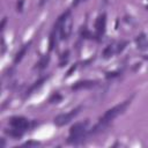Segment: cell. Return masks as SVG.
Returning a JSON list of instances; mask_svg holds the SVG:
<instances>
[{
	"label": "cell",
	"mask_w": 148,
	"mask_h": 148,
	"mask_svg": "<svg viewBox=\"0 0 148 148\" xmlns=\"http://www.w3.org/2000/svg\"><path fill=\"white\" fill-rule=\"evenodd\" d=\"M119 74H120L119 71H116V72H109V73L105 74V77H106V79H113V77L118 76Z\"/></svg>",
	"instance_id": "16"
},
{
	"label": "cell",
	"mask_w": 148,
	"mask_h": 148,
	"mask_svg": "<svg viewBox=\"0 0 148 148\" xmlns=\"http://www.w3.org/2000/svg\"><path fill=\"white\" fill-rule=\"evenodd\" d=\"M76 67H77V65H76V64H74V65H72V66H71V68H69V69L67 71V73H66V77H68V76H71V75H72V73H73V72H74V71L76 69Z\"/></svg>",
	"instance_id": "19"
},
{
	"label": "cell",
	"mask_w": 148,
	"mask_h": 148,
	"mask_svg": "<svg viewBox=\"0 0 148 148\" xmlns=\"http://www.w3.org/2000/svg\"><path fill=\"white\" fill-rule=\"evenodd\" d=\"M104 1H106V0H104Z\"/></svg>",
	"instance_id": "26"
},
{
	"label": "cell",
	"mask_w": 148,
	"mask_h": 148,
	"mask_svg": "<svg viewBox=\"0 0 148 148\" xmlns=\"http://www.w3.org/2000/svg\"><path fill=\"white\" fill-rule=\"evenodd\" d=\"M23 132H24V131H21V130L14 128V127H13L12 130H5V133H6L7 135L14 138V139H18V138H21V136L23 135Z\"/></svg>",
	"instance_id": "10"
},
{
	"label": "cell",
	"mask_w": 148,
	"mask_h": 148,
	"mask_svg": "<svg viewBox=\"0 0 148 148\" xmlns=\"http://www.w3.org/2000/svg\"><path fill=\"white\" fill-rule=\"evenodd\" d=\"M136 40V44L139 45L140 49H143L145 46H147V40H146V35L145 34H141L140 36H138V38L135 39Z\"/></svg>",
	"instance_id": "13"
},
{
	"label": "cell",
	"mask_w": 148,
	"mask_h": 148,
	"mask_svg": "<svg viewBox=\"0 0 148 148\" xmlns=\"http://www.w3.org/2000/svg\"><path fill=\"white\" fill-rule=\"evenodd\" d=\"M126 45H127V42H121V43H119V44H118V47H117V50H116V52H117V53H120V52L125 49Z\"/></svg>",
	"instance_id": "18"
},
{
	"label": "cell",
	"mask_w": 148,
	"mask_h": 148,
	"mask_svg": "<svg viewBox=\"0 0 148 148\" xmlns=\"http://www.w3.org/2000/svg\"><path fill=\"white\" fill-rule=\"evenodd\" d=\"M46 2H47V0H40L38 5H39V7H43V6H44V5L46 3Z\"/></svg>",
	"instance_id": "23"
},
{
	"label": "cell",
	"mask_w": 148,
	"mask_h": 148,
	"mask_svg": "<svg viewBox=\"0 0 148 148\" xmlns=\"http://www.w3.org/2000/svg\"><path fill=\"white\" fill-rule=\"evenodd\" d=\"M81 110H82V106H81V105H79L77 108H75V109L71 110L69 112L60 113V114L56 116V117H54V119H53V121H54V124H56L57 126H64V125L68 124L73 118H75V117L80 113V111H81Z\"/></svg>",
	"instance_id": "2"
},
{
	"label": "cell",
	"mask_w": 148,
	"mask_h": 148,
	"mask_svg": "<svg viewBox=\"0 0 148 148\" xmlns=\"http://www.w3.org/2000/svg\"><path fill=\"white\" fill-rule=\"evenodd\" d=\"M105 25H106V14L103 13L101 14L97 20H96V24H95V28H96V39L99 40L101 37L104 35L105 32Z\"/></svg>",
	"instance_id": "4"
},
{
	"label": "cell",
	"mask_w": 148,
	"mask_h": 148,
	"mask_svg": "<svg viewBox=\"0 0 148 148\" xmlns=\"http://www.w3.org/2000/svg\"><path fill=\"white\" fill-rule=\"evenodd\" d=\"M130 104H131V99H126V101H124V102H121V103L112 106L111 109H109V110L105 111V113L98 119V123H101L104 126H108L114 118H117L119 114L124 113V111L127 109V106Z\"/></svg>",
	"instance_id": "1"
},
{
	"label": "cell",
	"mask_w": 148,
	"mask_h": 148,
	"mask_svg": "<svg viewBox=\"0 0 148 148\" xmlns=\"http://www.w3.org/2000/svg\"><path fill=\"white\" fill-rule=\"evenodd\" d=\"M39 145V142H37V141H28V142H25L23 146H25V147H31V146H38Z\"/></svg>",
	"instance_id": "20"
},
{
	"label": "cell",
	"mask_w": 148,
	"mask_h": 148,
	"mask_svg": "<svg viewBox=\"0 0 148 148\" xmlns=\"http://www.w3.org/2000/svg\"><path fill=\"white\" fill-rule=\"evenodd\" d=\"M30 45H31V40L30 42H28V43H25L18 51H17V53L15 54V58H14V64H18L22 59H23V57L25 56V53L28 52V50H29V47H30Z\"/></svg>",
	"instance_id": "8"
},
{
	"label": "cell",
	"mask_w": 148,
	"mask_h": 148,
	"mask_svg": "<svg viewBox=\"0 0 148 148\" xmlns=\"http://www.w3.org/2000/svg\"><path fill=\"white\" fill-rule=\"evenodd\" d=\"M61 99H62V96H61L59 92H54V94L49 98V102H50V103H59Z\"/></svg>",
	"instance_id": "15"
},
{
	"label": "cell",
	"mask_w": 148,
	"mask_h": 148,
	"mask_svg": "<svg viewBox=\"0 0 148 148\" xmlns=\"http://www.w3.org/2000/svg\"><path fill=\"white\" fill-rule=\"evenodd\" d=\"M56 32H57V30L53 29L52 32H51V35H50V39H49V51H52V50L54 49V46H56Z\"/></svg>",
	"instance_id": "12"
},
{
	"label": "cell",
	"mask_w": 148,
	"mask_h": 148,
	"mask_svg": "<svg viewBox=\"0 0 148 148\" xmlns=\"http://www.w3.org/2000/svg\"><path fill=\"white\" fill-rule=\"evenodd\" d=\"M3 146H5V140L1 139V146H0V147H3Z\"/></svg>",
	"instance_id": "24"
},
{
	"label": "cell",
	"mask_w": 148,
	"mask_h": 148,
	"mask_svg": "<svg viewBox=\"0 0 148 148\" xmlns=\"http://www.w3.org/2000/svg\"><path fill=\"white\" fill-rule=\"evenodd\" d=\"M98 84V81L96 80H81V81H77L75 82L73 86H72V90H81V89H90L95 86Z\"/></svg>",
	"instance_id": "6"
},
{
	"label": "cell",
	"mask_w": 148,
	"mask_h": 148,
	"mask_svg": "<svg viewBox=\"0 0 148 148\" xmlns=\"http://www.w3.org/2000/svg\"><path fill=\"white\" fill-rule=\"evenodd\" d=\"M6 22H7V17L2 18V22H1V30H3V28H5V24H6Z\"/></svg>",
	"instance_id": "21"
},
{
	"label": "cell",
	"mask_w": 148,
	"mask_h": 148,
	"mask_svg": "<svg viewBox=\"0 0 148 148\" xmlns=\"http://www.w3.org/2000/svg\"><path fill=\"white\" fill-rule=\"evenodd\" d=\"M72 27H73V20L71 17V15L59 25V31H60V38L62 40L68 39V37L72 34Z\"/></svg>",
	"instance_id": "3"
},
{
	"label": "cell",
	"mask_w": 148,
	"mask_h": 148,
	"mask_svg": "<svg viewBox=\"0 0 148 148\" xmlns=\"http://www.w3.org/2000/svg\"><path fill=\"white\" fill-rule=\"evenodd\" d=\"M80 35H81V37L83 38V39H91V38H95L94 37V35L86 28V27H83V29L81 30V32H80Z\"/></svg>",
	"instance_id": "14"
},
{
	"label": "cell",
	"mask_w": 148,
	"mask_h": 148,
	"mask_svg": "<svg viewBox=\"0 0 148 148\" xmlns=\"http://www.w3.org/2000/svg\"><path fill=\"white\" fill-rule=\"evenodd\" d=\"M82 1H86V0H82Z\"/></svg>",
	"instance_id": "25"
},
{
	"label": "cell",
	"mask_w": 148,
	"mask_h": 148,
	"mask_svg": "<svg viewBox=\"0 0 148 148\" xmlns=\"http://www.w3.org/2000/svg\"><path fill=\"white\" fill-rule=\"evenodd\" d=\"M49 61H50V56H49V54H45V56H44V57H42V58H40V60L37 62L36 68H37L38 71H43L44 68H46V66H47Z\"/></svg>",
	"instance_id": "9"
},
{
	"label": "cell",
	"mask_w": 148,
	"mask_h": 148,
	"mask_svg": "<svg viewBox=\"0 0 148 148\" xmlns=\"http://www.w3.org/2000/svg\"><path fill=\"white\" fill-rule=\"evenodd\" d=\"M23 3H24V0H17V2H16V10L18 13H21L23 10Z\"/></svg>",
	"instance_id": "17"
},
{
	"label": "cell",
	"mask_w": 148,
	"mask_h": 148,
	"mask_svg": "<svg viewBox=\"0 0 148 148\" xmlns=\"http://www.w3.org/2000/svg\"><path fill=\"white\" fill-rule=\"evenodd\" d=\"M9 125L14 128L25 131L29 128V121L24 117H13L9 119Z\"/></svg>",
	"instance_id": "5"
},
{
	"label": "cell",
	"mask_w": 148,
	"mask_h": 148,
	"mask_svg": "<svg viewBox=\"0 0 148 148\" xmlns=\"http://www.w3.org/2000/svg\"><path fill=\"white\" fill-rule=\"evenodd\" d=\"M80 1H82V0H73V7H76V6H79V3H80Z\"/></svg>",
	"instance_id": "22"
},
{
	"label": "cell",
	"mask_w": 148,
	"mask_h": 148,
	"mask_svg": "<svg viewBox=\"0 0 148 148\" xmlns=\"http://www.w3.org/2000/svg\"><path fill=\"white\" fill-rule=\"evenodd\" d=\"M113 53H114L113 46H112V45H108V46L103 50L102 56H103V58H104V59H109L110 57H112V54H113Z\"/></svg>",
	"instance_id": "11"
},
{
	"label": "cell",
	"mask_w": 148,
	"mask_h": 148,
	"mask_svg": "<svg viewBox=\"0 0 148 148\" xmlns=\"http://www.w3.org/2000/svg\"><path fill=\"white\" fill-rule=\"evenodd\" d=\"M47 79H49V75H47V76H43V77H40L39 80H37L36 82H34V84H31V86H30V88L27 90V92H25V97L30 96V95H31V94H34L36 90H38V89L44 84V82H45Z\"/></svg>",
	"instance_id": "7"
}]
</instances>
